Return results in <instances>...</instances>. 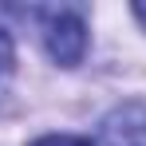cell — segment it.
I'll list each match as a JSON object with an SVG mask.
<instances>
[{"label": "cell", "instance_id": "3957f363", "mask_svg": "<svg viewBox=\"0 0 146 146\" xmlns=\"http://www.w3.org/2000/svg\"><path fill=\"white\" fill-rule=\"evenodd\" d=\"M12 63H16V55H12V40H8V32H0V79L12 71Z\"/></svg>", "mask_w": 146, "mask_h": 146}, {"label": "cell", "instance_id": "6da1fadb", "mask_svg": "<svg viewBox=\"0 0 146 146\" xmlns=\"http://www.w3.org/2000/svg\"><path fill=\"white\" fill-rule=\"evenodd\" d=\"M44 20V48L55 63L63 67H75L87 51V24L83 16L71 12V8H51V12H40Z\"/></svg>", "mask_w": 146, "mask_h": 146}, {"label": "cell", "instance_id": "277c9868", "mask_svg": "<svg viewBox=\"0 0 146 146\" xmlns=\"http://www.w3.org/2000/svg\"><path fill=\"white\" fill-rule=\"evenodd\" d=\"M134 16L142 20V28H146V4H134Z\"/></svg>", "mask_w": 146, "mask_h": 146}, {"label": "cell", "instance_id": "7a4b0ae2", "mask_svg": "<svg viewBox=\"0 0 146 146\" xmlns=\"http://www.w3.org/2000/svg\"><path fill=\"white\" fill-rule=\"evenodd\" d=\"M32 146H95L91 138H79V134H44L36 138Z\"/></svg>", "mask_w": 146, "mask_h": 146}]
</instances>
